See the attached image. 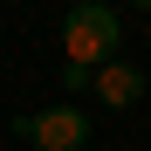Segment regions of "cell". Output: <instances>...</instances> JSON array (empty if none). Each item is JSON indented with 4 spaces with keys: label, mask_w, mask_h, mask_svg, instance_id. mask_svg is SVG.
I'll list each match as a JSON object with an SVG mask.
<instances>
[{
    "label": "cell",
    "mask_w": 151,
    "mask_h": 151,
    "mask_svg": "<svg viewBox=\"0 0 151 151\" xmlns=\"http://www.w3.org/2000/svg\"><path fill=\"white\" fill-rule=\"evenodd\" d=\"M89 96H96V103H110V110H131L137 96H144V69L117 55L110 69H96V89H89Z\"/></svg>",
    "instance_id": "cell-3"
},
{
    "label": "cell",
    "mask_w": 151,
    "mask_h": 151,
    "mask_svg": "<svg viewBox=\"0 0 151 151\" xmlns=\"http://www.w3.org/2000/svg\"><path fill=\"white\" fill-rule=\"evenodd\" d=\"M14 137L35 144V151H83V144H89V110H76V103L28 110V117L14 110Z\"/></svg>",
    "instance_id": "cell-2"
},
{
    "label": "cell",
    "mask_w": 151,
    "mask_h": 151,
    "mask_svg": "<svg viewBox=\"0 0 151 151\" xmlns=\"http://www.w3.org/2000/svg\"><path fill=\"white\" fill-rule=\"evenodd\" d=\"M62 89H69V103H76V96H89V89H96V69H83V62H62Z\"/></svg>",
    "instance_id": "cell-4"
},
{
    "label": "cell",
    "mask_w": 151,
    "mask_h": 151,
    "mask_svg": "<svg viewBox=\"0 0 151 151\" xmlns=\"http://www.w3.org/2000/svg\"><path fill=\"white\" fill-rule=\"evenodd\" d=\"M62 48H69V62H83V69H110L117 48H124V21H117V7H103V0L69 7V21H62Z\"/></svg>",
    "instance_id": "cell-1"
}]
</instances>
